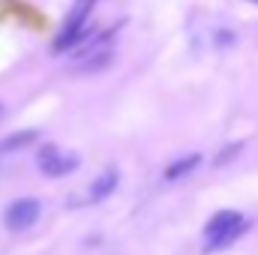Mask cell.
Segmentation results:
<instances>
[{"label": "cell", "mask_w": 258, "mask_h": 255, "mask_svg": "<svg viewBox=\"0 0 258 255\" xmlns=\"http://www.w3.org/2000/svg\"><path fill=\"white\" fill-rule=\"evenodd\" d=\"M117 186V171L114 168H105L93 183H90V189H87V198L81 201V204H96V201H102L105 195H111Z\"/></svg>", "instance_id": "277c9868"}, {"label": "cell", "mask_w": 258, "mask_h": 255, "mask_svg": "<svg viewBox=\"0 0 258 255\" xmlns=\"http://www.w3.org/2000/svg\"><path fill=\"white\" fill-rule=\"evenodd\" d=\"M36 138H39V132H36V129H24V132H15V135H9V138H3V141H0V153H12V150H21V147L33 144Z\"/></svg>", "instance_id": "5b68a950"}, {"label": "cell", "mask_w": 258, "mask_h": 255, "mask_svg": "<svg viewBox=\"0 0 258 255\" xmlns=\"http://www.w3.org/2000/svg\"><path fill=\"white\" fill-rule=\"evenodd\" d=\"M249 3H258V0H249Z\"/></svg>", "instance_id": "ba28073f"}, {"label": "cell", "mask_w": 258, "mask_h": 255, "mask_svg": "<svg viewBox=\"0 0 258 255\" xmlns=\"http://www.w3.org/2000/svg\"><path fill=\"white\" fill-rule=\"evenodd\" d=\"M201 165V156L198 153H189V156H183V159H177V162H171L168 168H165V177L168 180H177V177H186L192 168Z\"/></svg>", "instance_id": "8992f818"}, {"label": "cell", "mask_w": 258, "mask_h": 255, "mask_svg": "<svg viewBox=\"0 0 258 255\" xmlns=\"http://www.w3.org/2000/svg\"><path fill=\"white\" fill-rule=\"evenodd\" d=\"M240 147H243V144L237 141V144H231L228 150H219V153H216V159H213V165H216V168H219V165H225L228 159H234V153H240Z\"/></svg>", "instance_id": "52a82bcc"}, {"label": "cell", "mask_w": 258, "mask_h": 255, "mask_svg": "<svg viewBox=\"0 0 258 255\" xmlns=\"http://www.w3.org/2000/svg\"><path fill=\"white\" fill-rule=\"evenodd\" d=\"M39 168H42L45 177H63V174L78 168V156L60 150L57 144H45L39 150Z\"/></svg>", "instance_id": "7a4b0ae2"}, {"label": "cell", "mask_w": 258, "mask_h": 255, "mask_svg": "<svg viewBox=\"0 0 258 255\" xmlns=\"http://www.w3.org/2000/svg\"><path fill=\"white\" fill-rule=\"evenodd\" d=\"M246 225H249L246 216L237 213V210H219V213H213V219H210L207 228H204L207 249L213 252V249H222V246L234 243V237H240V234L246 231Z\"/></svg>", "instance_id": "6da1fadb"}, {"label": "cell", "mask_w": 258, "mask_h": 255, "mask_svg": "<svg viewBox=\"0 0 258 255\" xmlns=\"http://www.w3.org/2000/svg\"><path fill=\"white\" fill-rule=\"evenodd\" d=\"M36 219H39V201L36 198H18L3 213V225L9 231H27Z\"/></svg>", "instance_id": "3957f363"}]
</instances>
